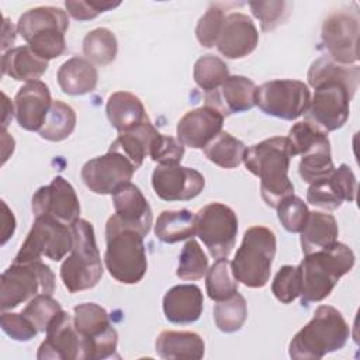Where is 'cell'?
<instances>
[{
  "mask_svg": "<svg viewBox=\"0 0 360 360\" xmlns=\"http://www.w3.org/2000/svg\"><path fill=\"white\" fill-rule=\"evenodd\" d=\"M315 93L307 108L305 121L323 132L342 128L349 118V104L360 80L359 65H340L328 56L311 63L307 75Z\"/></svg>",
  "mask_w": 360,
  "mask_h": 360,
  "instance_id": "obj_1",
  "label": "cell"
},
{
  "mask_svg": "<svg viewBox=\"0 0 360 360\" xmlns=\"http://www.w3.org/2000/svg\"><path fill=\"white\" fill-rule=\"evenodd\" d=\"M292 156L295 153L288 136H273L246 148L243 163L252 174L260 179L262 198L271 208L294 194V184L288 179Z\"/></svg>",
  "mask_w": 360,
  "mask_h": 360,
  "instance_id": "obj_2",
  "label": "cell"
},
{
  "mask_svg": "<svg viewBox=\"0 0 360 360\" xmlns=\"http://www.w3.org/2000/svg\"><path fill=\"white\" fill-rule=\"evenodd\" d=\"M354 266L353 250L340 242L304 256L298 264L301 277V302L308 305L330 295L338 281Z\"/></svg>",
  "mask_w": 360,
  "mask_h": 360,
  "instance_id": "obj_3",
  "label": "cell"
},
{
  "mask_svg": "<svg viewBox=\"0 0 360 360\" xmlns=\"http://www.w3.org/2000/svg\"><path fill=\"white\" fill-rule=\"evenodd\" d=\"M349 336L350 328L342 312L330 305H319L312 319L291 339L288 354L297 360H318L340 350Z\"/></svg>",
  "mask_w": 360,
  "mask_h": 360,
  "instance_id": "obj_4",
  "label": "cell"
},
{
  "mask_svg": "<svg viewBox=\"0 0 360 360\" xmlns=\"http://www.w3.org/2000/svg\"><path fill=\"white\" fill-rule=\"evenodd\" d=\"M105 242L104 264L110 276L122 284L139 283L148 270L143 236L111 215L105 224Z\"/></svg>",
  "mask_w": 360,
  "mask_h": 360,
  "instance_id": "obj_5",
  "label": "cell"
},
{
  "mask_svg": "<svg viewBox=\"0 0 360 360\" xmlns=\"http://www.w3.org/2000/svg\"><path fill=\"white\" fill-rule=\"evenodd\" d=\"M72 253L60 266V278L65 288L75 294L90 290L101 280L104 269L96 245L93 225L86 219H76L72 225Z\"/></svg>",
  "mask_w": 360,
  "mask_h": 360,
  "instance_id": "obj_6",
  "label": "cell"
},
{
  "mask_svg": "<svg viewBox=\"0 0 360 360\" xmlns=\"http://www.w3.org/2000/svg\"><path fill=\"white\" fill-rule=\"evenodd\" d=\"M68 28L66 11L52 6L31 8L17 22L18 34L27 41L31 51L45 60L55 59L65 52Z\"/></svg>",
  "mask_w": 360,
  "mask_h": 360,
  "instance_id": "obj_7",
  "label": "cell"
},
{
  "mask_svg": "<svg viewBox=\"0 0 360 360\" xmlns=\"http://www.w3.org/2000/svg\"><path fill=\"white\" fill-rule=\"evenodd\" d=\"M276 246V235L271 229L260 225L246 229L242 245L231 262L238 283L250 288L264 287L270 278Z\"/></svg>",
  "mask_w": 360,
  "mask_h": 360,
  "instance_id": "obj_8",
  "label": "cell"
},
{
  "mask_svg": "<svg viewBox=\"0 0 360 360\" xmlns=\"http://www.w3.org/2000/svg\"><path fill=\"white\" fill-rule=\"evenodd\" d=\"M55 290V274L42 262L13 263L0 278V308L13 309L38 294Z\"/></svg>",
  "mask_w": 360,
  "mask_h": 360,
  "instance_id": "obj_9",
  "label": "cell"
},
{
  "mask_svg": "<svg viewBox=\"0 0 360 360\" xmlns=\"http://www.w3.org/2000/svg\"><path fill=\"white\" fill-rule=\"evenodd\" d=\"M73 323L82 339V360H103L115 354L118 333L108 312L94 302L73 308Z\"/></svg>",
  "mask_w": 360,
  "mask_h": 360,
  "instance_id": "obj_10",
  "label": "cell"
},
{
  "mask_svg": "<svg viewBox=\"0 0 360 360\" xmlns=\"http://www.w3.org/2000/svg\"><path fill=\"white\" fill-rule=\"evenodd\" d=\"M72 246L70 225L52 217H37L13 263L41 262L42 256L59 262L72 250Z\"/></svg>",
  "mask_w": 360,
  "mask_h": 360,
  "instance_id": "obj_11",
  "label": "cell"
},
{
  "mask_svg": "<svg viewBox=\"0 0 360 360\" xmlns=\"http://www.w3.org/2000/svg\"><path fill=\"white\" fill-rule=\"evenodd\" d=\"M311 101L308 86L301 80L278 79L256 87L255 104L267 115L292 121L301 117Z\"/></svg>",
  "mask_w": 360,
  "mask_h": 360,
  "instance_id": "obj_12",
  "label": "cell"
},
{
  "mask_svg": "<svg viewBox=\"0 0 360 360\" xmlns=\"http://www.w3.org/2000/svg\"><path fill=\"white\" fill-rule=\"evenodd\" d=\"M195 233L215 259L228 257L238 233V217L222 202H210L195 214Z\"/></svg>",
  "mask_w": 360,
  "mask_h": 360,
  "instance_id": "obj_13",
  "label": "cell"
},
{
  "mask_svg": "<svg viewBox=\"0 0 360 360\" xmlns=\"http://www.w3.org/2000/svg\"><path fill=\"white\" fill-rule=\"evenodd\" d=\"M360 20L356 10L342 8L330 13L321 30V41L328 58L340 65H352L359 60Z\"/></svg>",
  "mask_w": 360,
  "mask_h": 360,
  "instance_id": "obj_14",
  "label": "cell"
},
{
  "mask_svg": "<svg viewBox=\"0 0 360 360\" xmlns=\"http://www.w3.org/2000/svg\"><path fill=\"white\" fill-rule=\"evenodd\" d=\"M136 167L121 152L108 149L103 156L87 160L80 172L86 187L96 194H112L120 186L131 181Z\"/></svg>",
  "mask_w": 360,
  "mask_h": 360,
  "instance_id": "obj_15",
  "label": "cell"
},
{
  "mask_svg": "<svg viewBox=\"0 0 360 360\" xmlns=\"http://www.w3.org/2000/svg\"><path fill=\"white\" fill-rule=\"evenodd\" d=\"M34 217H52L72 225L80 215V202L72 184L56 176L48 186L39 187L31 200Z\"/></svg>",
  "mask_w": 360,
  "mask_h": 360,
  "instance_id": "obj_16",
  "label": "cell"
},
{
  "mask_svg": "<svg viewBox=\"0 0 360 360\" xmlns=\"http://www.w3.org/2000/svg\"><path fill=\"white\" fill-rule=\"evenodd\" d=\"M205 186L204 176L180 163L158 165L152 173V187L163 201H188L195 198Z\"/></svg>",
  "mask_w": 360,
  "mask_h": 360,
  "instance_id": "obj_17",
  "label": "cell"
},
{
  "mask_svg": "<svg viewBox=\"0 0 360 360\" xmlns=\"http://www.w3.org/2000/svg\"><path fill=\"white\" fill-rule=\"evenodd\" d=\"M45 333L46 338L38 347V360H82V339L68 312L62 309L51 321Z\"/></svg>",
  "mask_w": 360,
  "mask_h": 360,
  "instance_id": "obj_18",
  "label": "cell"
},
{
  "mask_svg": "<svg viewBox=\"0 0 360 360\" xmlns=\"http://www.w3.org/2000/svg\"><path fill=\"white\" fill-rule=\"evenodd\" d=\"M356 191V176L346 163H342L328 177L309 184L307 201L323 210H336L343 201H354Z\"/></svg>",
  "mask_w": 360,
  "mask_h": 360,
  "instance_id": "obj_19",
  "label": "cell"
},
{
  "mask_svg": "<svg viewBox=\"0 0 360 360\" xmlns=\"http://www.w3.org/2000/svg\"><path fill=\"white\" fill-rule=\"evenodd\" d=\"M259 44V32L252 18L243 13L225 15L217 39L218 52L228 59H240L250 55Z\"/></svg>",
  "mask_w": 360,
  "mask_h": 360,
  "instance_id": "obj_20",
  "label": "cell"
},
{
  "mask_svg": "<svg viewBox=\"0 0 360 360\" xmlns=\"http://www.w3.org/2000/svg\"><path fill=\"white\" fill-rule=\"evenodd\" d=\"M224 115L214 107L204 105L187 111L177 122V139L188 148L204 149L221 131Z\"/></svg>",
  "mask_w": 360,
  "mask_h": 360,
  "instance_id": "obj_21",
  "label": "cell"
},
{
  "mask_svg": "<svg viewBox=\"0 0 360 360\" xmlns=\"http://www.w3.org/2000/svg\"><path fill=\"white\" fill-rule=\"evenodd\" d=\"M115 221L127 228L138 231L143 238L149 233L153 215L148 200L138 186L131 181L120 186L112 193Z\"/></svg>",
  "mask_w": 360,
  "mask_h": 360,
  "instance_id": "obj_22",
  "label": "cell"
},
{
  "mask_svg": "<svg viewBox=\"0 0 360 360\" xmlns=\"http://www.w3.org/2000/svg\"><path fill=\"white\" fill-rule=\"evenodd\" d=\"M52 105L51 91L41 82H28L18 89L14 97L15 120L25 131H39Z\"/></svg>",
  "mask_w": 360,
  "mask_h": 360,
  "instance_id": "obj_23",
  "label": "cell"
},
{
  "mask_svg": "<svg viewBox=\"0 0 360 360\" xmlns=\"http://www.w3.org/2000/svg\"><path fill=\"white\" fill-rule=\"evenodd\" d=\"M256 87L255 82L245 76H229L221 87L205 93V105L214 107L224 117L248 111L256 105Z\"/></svg>",
  "mask_w": 360,
  "mask_h": 360,
  "instance_id": "obj_24",
  "label": "cell"
},
{
  "mask_svg": "<svg viewBox=\"0 0 360 360\" xmlns=\"http://www.w3.org/2000/svg\"><path fill=\"white\" fill-rule=\"evenodd\" d=\"M204 308V297L194 284L174 285L163 297V314L172 323L187 325L200 319Z\"/></svg>",
  "mask_w": 360,
  "mask_h": 360,
  "instance_id": "obj_25",
  "label": "cell"
},
{
  "mask_svg": "<svg viewBox=\"0 0 360 360\" xmlns=\"http://www.w3.org/2000/svg\"><path fill=\"white\" fill-rule=\"evenodd\" d=\"M156 353L166 360H200L205 353V343L195 332L163 330L155 342Z\"/></svg>",
  "mask_w": 360,
  "mask_h": 360,
  "instance_id": "obj_26",
  "label": "cell"
},
{
  "mask_svg": "<svg viewBox=\"0 0 360 360\" xmlns=\"http://www.w3.org/2000/svg\"><path fill=\"white\" fill-rule=\"evenodd\" d=\"M105 112L111 127H114L118 134L134 129L149 120L139 97L129 91L112 93L107 100Z\"/></svg>",
  "mask_w": 360,
  "mask_h": 360,
  "instance_id": "obj_27",
  "label": "cell"
},
{
  "mask_svg": "<svg viewBox=\"0 0 360 360\" xmlns=\"http://www.w3.org/2000/svg\"><path fill=\"white\" fill-rule=\"evenodd\" d=\"M58 83L65 94L83 96L91 93L98 82L94 65L84 58H70L58 70Z\"/></svg>",
  "mask_w": 360,
  "mask_h": 360,
  "instance_id": "obj_28",
  "label": "cell"
},
{
  "mask_svg": "<svg viewBox=\"0 0 360 360\" xmlns=\"http://www.w3.org/2000/svg\"><path fill=\"white\" fill-rule=\"evenodd\" d=\"M48 69V60L37 56L28 45L6 51L1 56V73L18 82H35Z\"/></svg>",
  "mask_w": 360,
  "mask_h": 360,
  "instance_id": "obj_29",
  "label": "cell"
},
{
  "mask_svg": "<svg viewBox=\"0 0 360 360\" xmlns=\"http://www.w3.org/2000/svg\"><path fill=\"white\" fill-rule=\"evenodd\" d=\"M300 233L302 253L308 255L335 243L338 240L339 229L333 215L314 211L309 212L308 219Z\"/></svg>",
  "mask_w": 360,
  "mask_h": 360,
  "instance_id": "obj_30",
  "label": "cell"
},
{
  "mask_svg": "<svg viewBox=\"0 0 360 360\" xmlns=\"http://www.w3.org/2000/svg\"><path fill=\"white\" fill-rule=\"evenodd\" d=\"M158 132L159 131L152 125V122L146 120L134 129L120 132L110 149L124 153L134 163V166L139 169L145 158L149 155L152 141Z\"/></svg>",
  "mask_w": 360,
  "mask_h": 360,
  "instance_id": "obj_31",
  "label": "cell"
},
{
  "mask_svg": "<svg viewBox=\"0 0 360 360\" xmlns=\"http://www.w3.org/2000/svg\"><path fill=\"white\" fill-rule=\"evenodd\" d=\"M155 235L165 243L191 239L195 235V214L190 210L162 211L155 224Z\"/></svg>",
  "mask_w": 360,
  "mask_h": 360,
  "instance_id": "obj_32",
  "label": "cell"
},
{
  "mask_svg": "<svg viewBox=\"0 0 360 360\" xmlns=\"http://www.w3.org/2000/svg\"><path fill=\"white\" fill-rule=\"evenodd\" d=\"M245 152V143L225 131H221L204 148V155L208 158V160L222 169L238 167L243 162Z\"/></svg>",
  "mask_w": 360,
  "mask_h": 360,
  "instance_id": "obj_33",
  "label": "cell"
},
{
  "mask_svg": "<svg viewBox=\"0 0 360 360\" xmlns=\"http://www.w3.org/2000/svg\"><path fill=\"white\" fill-rule=\"evenodd\" d=\"M75 127H76L75 110L69 104L60 100H55L52 101L46 120L38 132L41 138L46 141L60 142L70 136Z\"/></svg>",
  "mask_w": 360,
  "mask_h": 360,
  "instance_id": "obj_34",
  "label": "cell"
},
{
  "mask_svg": "<svg viewBox=\"0 0 360 360\" xmlns=\"http://www.w3.org/2000/svg\"><path fill=\"white\" fill-rule=\"evenodd\" d=\"M288 139L295 155L307 156L319 152H330L328 134L308 121L294 124L288 132Z\"/></svg>",
  "mask_w": 360,
  "mask_h": 360,
  "instance_id": "obj_35",
  "label": "cell"
},
{
  "mask_svg": "<svg viewBox=\"0 0 360 360\" xmlns=\"http://www.w3.org/2000/svg\"><path fill=\"white\" fill-rule=\"evenodd\" d=\"M117 51V38L108 28L91 30L83 39V55L96 65H110L115 59Z\"/></svg>",
  "mask_w": 360,
  "mask_h": 360,
  "instance_id": "obj_36",
  "label": "cell"
},
{
  "mask_svg": "<svg viewBox=\"0 0 360 360\" xmlns=\"http://www.w3.org/2000/svg\"><path fill=\"white\" fill-rule=\"evenodd\" d=\"M205 290L211 300L222 301L238 292V280L232 274L231 262L218 259L205 273Z\"/></svg>",
  "mask_w": 360,
  "mask_h": 360,
  "instance_id": "obj_37",
  "label": "cell"
},
{
  "mask_svg": "<svg viewBox=\"0 0 360 360\" xmlns=\"http://www.w3.org/2000/svg\"><path fill=\"white\" fill-rule=\"evenodd\" d=\"M246 318V300L239 292H235L226 300L218 301V304L214 307L215 325L224 333L238 332L243 326Z\"/></svg>",
  "mask_w": 360,
  "mask_h": 360,
  "instance_id": "obj_38",
  "label": "cell"
},
{
  "mask_svg": "<svg viewBox=\"0 0 360 360\" xmlns=\"http://www.w3.org/2000/svg\"><path fill=\"white\" fill-rule=\"evenodd\" d=\"M194 82L205 93L214 91L229 77V69L226 63L211 53L202 55L197 59L193 69Z\"/></svg>",
  "mask_w": 360,
  "mask_h": 360,
  "instance_id": "obj_39",
  "label": "cell"
},
{
  "mask_svg": "<svg viewBox=\"0 0 360 360\" xmlns=\"http://www.w3.org/2000/svg\"><path fill=\"white\" fill-rule=\"evenodd\" d=\"M208 270V259L195 239L187 240L180 256L176 274L180 280H200Z\"/></svg>",
  "mask_w": 360,
  "mask_h": 360,
  "instance_id": "obj_40",
  "label": "cell"
},
{
  "mask_svg": "<svg viewBox=\"0 0 360 360\" xmlns=\"http://www.w3.org/2000/svg\"><path fill=\"white\" fill-rule=\"evenodd\" d=\"M60 311V304L51 294H38L28 301L21 314L32 322L38 332H45L51 321Z\"/></svg>",
  "mask_w": 360,
  "mask_h": 360,
  "instance_id": "obj_41",
  "label": "cell"
},
{
  "mask_svg": "<svg viewBox=\"0 0 360 360\" xmlns=\"http://www.w3.org/2000/svg\"><path fill=\"white\" fill-rule=\"evenodd\" d=\"M276 210H277L278 221L281 222L284 229L291 233L301 232L309 215V210L307 204L294 194L280 201Z\"/></svg>",
  "mask_w": 360,
  "mask_h": 360,
  "instance_id": "obj_42",
  "label": "cell"
},
{
  "mask_svg": "<svg viewBox=\"0 0 360 360\" xmlns=\"http://www.w3.org/2000/svg\"><path fill=\"white\" fill-rule=\"evenodd\" d=\"M271 292L283 304H290L298 298L301 292V277L298 266L287 264L280 267L271 283Z\"/></svg>",
  "mask_w": 360,
  "mask_h": 360,
  "instance_id": "obj_43",
  "label": "cell"
},
{
  "mask_svg": "<svg viewBox=\"0 0 360 360\" xmlns=\"http://www.w3.org/2000/svg\"><path fill=\"white\" fill-rule=\"evenodd\" d=\"M224 20V10L218 4H211L195 27V37L201 46L212 48L217 44Z\"/></svg>",
  "mask_w": 360,
  "mask_h": 360,
  "instance_id": "obj_44",
  "label": "cell"
},
{
  "mask_svg": "<svg viewBox=\"0 0 360 360\" xmlns=\"http://www.w3.org/2000/svg\"><path fill=\"white\" fill-rule=\"evenodd\" d=\"M333 170L335 165L330 152H319L302 156L298 165V173L301 179L308 184L328 177Z\"/></svg>",
  "mask_w": 360,
  "mask_h": 360,
  "instance_id": "obj_45",
  "label": "cell"
},
{
  "mask_svg": "<svg viewBox=\"0 0 360 360\" xmlns=\"http://www.w3.org/2000/svg\"><path fill=\"white\" fill-rule=\"evenodd\" d=\"M184 155V145L173 136L163 135L160 132L152 141L149 156L158 165H174L180 163Z\"/></svg>",
  "mask_w": 360,
  "mask_h": 360,
  "instance_id": "obj_46",
  "label": "cell"
},
{
  "mask_svg": "<svg viewBox=\"0 0 360 360\" xmlns=\"http://www.w3.org/2000/svg\"><path fill=\"white\" fill-rule=\"evenodd\" d=\"M285 1H249L253 15L260 21L262 31H271L287 18Z\"/></svg>",
  "mask_w": 360,
  "mask_h": 360,
  "instance_id": "obj_47",
  "label": "cell"
},
{
  "mask_svg": "<svg viewBox=\"0 0 360 360\" xmlns=\"http://www.w3.org/2000/svg\"><path fill=\"white\" fill-rule=\"evenodd\" d=\"M0 325L6 335L18 342H28L38 333V329L22 314L1 311Z\"/></svg>",
  "mask_w": 360,
  "mask_h": 360,
  "instance_id": "obj_48",
  "label": "cell"
},
{
  "mask_svg": "<svg viewBox=\"0 0 360 360\" xmlns=\"http://www.w3.org/2000/svg\"><path fill=\"white\" fill-rule=\"evenodd\" d=\"M120 6V1H105V0H79V1H65L68 13L79 21H87L96 18L98 14L115 8Z\"/></svg>",
  "mask_w": 360,
  "mask_h": 360,
  "instance_id": "obj_49",
  "label": "cell"
},
{
  "mask_svg": "<svg viewBox=\"0 0 360 360\" xmlns=\"http://www.w3.org/2000/svg\"><path fill=\"white\" fill-rule=\"evenodd\" d=\"M1 207H3V214H1V245H4L14 233L15 229V218L13 215V211L8 210V207L6 205L4 201H1Z\"/></svg>",
  "mask_w": 360,
  "mask_h": 360,
  "instance_id": "obj_50",
  "label": "cell"
},
{
  "mask_svg": "<svg viewBox=\"0 0 360 360\" xmlns=\"http://www.w3.org/2000/svg\"><path fill=\"white\" fill-rule=\"evenodd\" d=\"M15 39V30L14 25L8 21V18H4L3 24V42H1V51H6Z\"/></svg>",
  "mask_w": 360,
  "mask_h": 360,
  "instance_id": "obj_51",
  "label": "cell"
},
{
  "mask_svg": "<svg viewBox=\"0 0 360 360\" xmlns=\"http://www.w3.org/2000/svg\"><path fill=\"white\" fill-rule=\"evenodd\" d=\"M3 110H4V112H3V128L1 129H6L7 128V125H8V121L11 120V117H13V112H15L14 111V108H13V104H11V101L8 100V97L3 93Z\"/></svg>",
  "mask_w": 360,
  "mask_h": 360,
  "instance_id": "obj_52",
  "label": "cell"
}]
</instances>
